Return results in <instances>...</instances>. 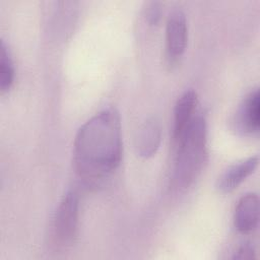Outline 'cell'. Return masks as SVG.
I'll return each mask as SVG.
<instances>
[{
	"instance_id": "5b68a950",
	"label": "cell",
	"mask_w": 260,
	"mask_h": 260,
	"mask_svg": "<svg viewBox=\"0 0 260 260\" xmlns=\"http://www.w3.org/2000/svg\"><path fill=\"white\" fill-rule=\"evenodd\" d=\"M235 128L243 134L254 135L259 132L260 125V95L256 88L245 96L237 110Z\"/></svg>"
},
{
	"instance_id": "9c48e42d",
	"label": "cell",
	"mask_w": 260,
	"mask_h": 260,
	"mask_svg": "<svg viewBox=\"0 0 260 260\" xmlns=\"http://www.w3.org/2000/svg\"><path fill=\"white\" fill-rule=\"evenodd\" d=\"M258 155L250 156L229 167L217 179L216 188L221 193L234 191L257 168Z\"/></svg>"
},
{
	"instance_id": "30bf717a",
	"label": "cell",
	"mask_w": 260,
	"mask_h": 260,
	"mask_svg": "<svg viewBox=\"0 0 260 260\" xmlns=\"http://www.w3.org/2000/svg\"><path fill=\"white\" fill-rule=\"evenodd\" d=\"M0 89L2 92L7 91L14 80V65L11 59L9 50L5 43L1 42V55H0Z\"/></svg>"
},
{
	"instance_id": "6da1fadb",
	"label": "cell",
	"mask_w": 260,
	"mask_h": 260,
	"mask_svg": "<svg viewBox=\"0 0 260 260\" xmlns=\"http://www.w3.org/2000/svg\"><path fill=\"white\" fill-rule=\"evenodd\" d=\"M122 153L120 115L116 109L108 108L78 129L73 143V167L84 181L96 182L119 167Z\"/></svg>"
},
{
	"instance_id": "277c9868",
	"label": "cell",
	"mask_w": 260,
	"mask_h": 260,
	"mask_svg": "<svg viewBox=\"0 0 260 260\" xmlns=\"http://www.w3.org/2000/svg\"><path fill=\"white\" fill-rule=\"evenodd\" d=\"M188 41V25L186 15L182 10L172 11L166 25V54L173 63L184 54Z\"/></svg>"
},
{
	"instance_id": "ba28073f",
	"label": "cell",
	"mask_w": 260,
	"mask_h": 260,
	"mask_svg": "<svg viewBox=\"0 0 260 260\" xmlns=\"http://www.w3.org/2000/svg\"><path fill=\"white\" fill-rule=\"evenodd\" d=\"M161 141V126L155 117L146 119L135 136L136 152L142 157H150L157 151Z\"/></svg>"
},
{
	"instance_id": "3957f363",
	"label": "cell",
	"mask_w": 260,
	"mask_h": 260,
	"mask_svg": "<svg viewBox=\"0 0 260 260\" xmlns=\"http://www.w3.org/2000/svg\"><path fill=\"white\" fill-rule=\"evenodd\" d=\"M79 217V200L75 191L67 192L61 199L53 219V239L60 247L70 246L76 237Z\"/></svg>"
},
{
	"instance_id": "8fae6325",
	"label": "cell",
	"mask_w": 260,
	"mask_h": 260,
	"mask_svg": "<svg viewBox=\"0 0 260 260\" xmlns=\"http://www.w3.org/2000/svg\"><path fill=\"white\" fill-rule=\"evenodd\" d=\"M146 18L148 20L149 23L151 24H155L158 22L159 18H160V9L157 3L152 2L150 3V5L148 6L147 10H146Z\"/></svg>"
},
{
	"instance_id": "8992f818",
	"label": "cell",
	"mask_w": 260,
	"mask_h": 260,
	"mask_svg": "<svg viewBox=\"0 0 260 260\" xmlns=\"http://www.w3.org/2000/svg\"><path fill=\"white\" fill-rule=\"evenodd\" d=\"M259 221V198L254 192L243 195L235 209L234 224L238 232L249 234L255 231Z\"/></svg>"
},
{
	"instance_id": "52a82bcc",
	"label": "cell",
	"mask_w": 260,
	"mask_h": 260,
	"mask_svg": "<svg viewBox=\"0 0 260 260\" xmlns=\"http://www.w3.org/2000/svg\"><path fill=\"white\" fill-rule=\"evenodd\" d=\"M198 98L194 90L189 89L183 92L176 102L174 108L173 143L182 136L197 114Z\"/></svg>"
},
{
	"instance_id": "7c38bea8",
	"label": "cell",
	"mask_w": 260,
	"mask_h": 260,
	"mask_svg": "<svg viewBox=\"0 0 260 260\" xmlns=\"http://www.w3.org/2000/svg\"><path fill=\"white\" fill-rule=\"evenodd\" d=\"M254 254H255V250L253 249V247L248 244H245V245H242L236 251L233 258H235V259H250V258L255 257Z\"/></svg>"
},
{
	"instance_id": "7a4b0ae2",
	"label": "cell",
	"mask_w": 260,
	"mask_h": 260,
	"mask_svg": "<svg viewBox=\"0 0 260 260\" xmlns=\"http://www.w3.org/2000/svg\"><path fill=\"white\" fill-rule=\"evenodd\" d=\"M174 147L172 183L177 190H185L198 178L207 156V123L201 112H197Z\"/></svg>"
}]
</instances>
